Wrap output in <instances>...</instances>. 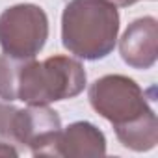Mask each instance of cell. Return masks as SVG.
I'll use <instances>...</instances> for the list:
<instances>
[{"mask_svg": "<svg viewBox=\"0 0 158 158\" xmlns=\"http://www.w3.org/2000/svg\"><path fill=\"white\" fill-rule=\"evenodd\" d=\"M48 39V17L35 4H17L0 15V47L4 54L32 60Z\"/></svg>", "mask_w": 158, "mask_h": 158, "instance_id": "cell-4", "label": "cell"}, {"mask_svg": "<svg viewBox=\"0 0 158 158\" xmlns=\"http://www.w3.org/2000/svg\"><path fill=\"white\" fill-rule=\"evenodd\" d=\"M115 136L121 141L123 147L136 151V152H143V151H151L156 147L158 143V121H156V114L151 112L132 123L115 127Z\"/></svg>", "mask_w": 158, "mask_h": 158, "instance_id": "cell-8", "label": "cell"}, {"mask_svg": "<svg viewBox=\"0 0 158 158\" xmlns=\"http://www.w3.org/2000/svg\"><path fill=\"white\" fill-rule=\"evenodd\" d=\"M60 132V115L48 106H28L17 112L13 139L15 143L28 147L34 156H54Z\"/></svg>", "mask_w": 158, "mask_h": 158, "instance_id": "cell-5", "label": "cell"}, {"mask_svg": "<svg viewBox=\"0 0 158 158\" xmlns=\"http://www.w3.org/2000/svg\"><path fill=\"white\" fill-rule=\"evenodd\" d=\"M112 4H115V6H121V8H127V6H132V4H136V2H139V0H110Z\"/></svg>", "mask_w": 158, "mask_h": 158, "instance_id": "cell-12", "label": "cell"}, {"mask_svg": "<svg viewBox=\"0 0 158 158\" xmlns=\"http://www.w3.org/2000/svg\"><path fill=\"white\" fill-rule=\"evenodd\" d=\"M24 60L2 54L0 56V99L8 102L17 101V78Z\"/></svg>", "mask_w": 158, "mask_h": 158, "instance_id": "cell-9", "label": "cell"}, {"mask_svg": "<svg viewBox=\"0 0 158 158\" xmlns=\"http://www.w3.org/2000/svg\"><path fill=\"white\" fill-rule=\"evenodd\" d=\"M88 74L80 61L69 56H50L43 61L24 60L17 78V101L28 106L73 99L86 88Z\"/></svg>", "mask_w": 158, "mask_h": 158, "instance_id": "cell-2", "label": "cell"}, {"mask_svg": "<svg viewBox=\"0 0 158 158\" xmlns=\"http://www.w3.org/2000/svg\"><path fill=\"white\" fill-rule=\"evenodd\" d=\"M119 54L132 69H151L158 56V23L154 17H141L128 24L121 41Z\"/></svg>", "mask_w": 158, "mask_h": 158, "instance_id": "cell-6", "label": "cell"}, {"mask_svg": "<svg viewBox=\"0 0 158 158\" xmlns=\"http://www.w3.org/2000/svg\"><path fill=\"white\" fill-rule=\"evenodd\" d=\"M19 108L10 104L8 101L0 99V141H8L15 145L13 139V130H15V117H17Z\"/></svg>", "mask_w": 158, "mask_h": 158, "instance_id": "cell-10", "label": "cell"}, {"mask_svg": "<svg viewBox=\"0 0 158 158\" xmlns=\"http://www.w3.org/2000/svg\"><path fill=\"white\" fill-rule=\"evenodd\" d=\"M106 154V138L104 134L88 121L71 123L65 130L60 132L54 156L65 158H93Z\"/></svg>", "mask_w": 158, "mask_h": 158, "instance_id": "cell-7", "label": "cell"}, {"mask_svg": "<svg viewBox=\"0 0 158 158\" xmlns=\"http://www.w3.org/2000/svg\"><path fill=\"white\" fill-rule=\"evenodd\" d=\"M119 11L110 0H69L61 15V43L80 60L106 58L117 41Z\"/></svg>", "mask_w": 158, "mask_h": 158, "instance_id": "cell-1", "label": "cell"}, {"mask_svg": "<svg viewBox=\"0 0 158 158\" xmlns=\"http://www.w3.org/2000/svg\"><path fill=\"white\" fill-rule=\"evenodd\" d=\"M0 156H19V151L13 149L8 141H0Z\"/></svg>", "mask_w": 158, "mask_h": 158, "instance_id": "cell-11", "label": "cell"}, {"mask_svg": "<svg viewBox=\"0 0 158 158\" xmlns=\"http://www.w3.org/2000/svg\"><path fill=\"white\" fill-rule=\"evenodd\" d=\"M88 95L93 110L101 117L108 119L114 128L154 112L149 106L141 88L132 78L123 74H106L97 78Z\"/></svg>", "mask_w": 158, "mask_h": 158, "instance_id": "cell-3", "label": "cell"}]
</instances>
